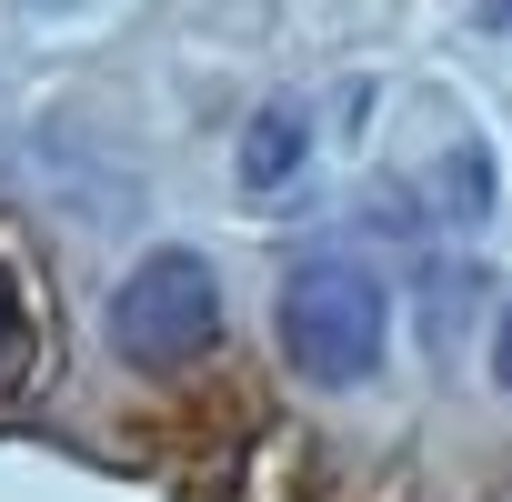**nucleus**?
I'll return each instance as SVG.
<instances>
[{
  "mask_svg": "<svg viewBox=\"0 0 512 502\" xmlns=\"http://www.w3.org/2000/svg\"><path fill=\"white\" fill-rule=\"evenodd\" d=\"M272 332H282V362L312 392H362L382 372V352H392V292H382L372 262H352V251H302L282 272Z\"/></svg>",
  "mask_w": 512,
  "mask_h": 502,
  "instance_id": "obj_1",
  "label": "nucleus"
},
{
  "mask_svg": "<svg viewBox=\"0 0 512 502\" xmlns=\"http://www.w3.org/2000/svg\"><path fill=\"white\" fill-rule=\"evenodd\" d=\"M111 352L131 372H191L201 352H221V272L191 241H161L121 272L111 292Z\"/></svg>",
  "mask_w": 512,
  "mask_h": 502,
  "instance_id": "obj_2",
  "label": "nucleus"
},
{
  "mask_svg": "<svg viewBox=\"0 0 512 502\" xmlns=\"http://www.w3.org/2000/svg\"><path fill=\"white\" fill-rule=\"evenodd\" d=\"M302 161H312V101H262L251 111V131H241V191L251 201H272L282 181H302Z\"/></svg>",
  "mask_w": 512,
  "mask_h": 502,
  "instance_id": "obj_3",
  "label": "nucleus"
},
{
  "mask_svg": "<svg viewBox=\"0 0 512 502\" xmlns=\"http://www.w3.org/2000/svg\"><path fill=\"white\" fill-rule=\"evenodd\" d=\"M31 362H41V322H31V292L0 272V402H11L21 382H31Z\"/></svg>",
  "mask_w": 512,
  "mask_h": 502,
  "instance_id": "obj_4",
  "label": "nucleus"
},
{
  "mask_svg": "<svg viewBox=\"0 0 512 502\" xmlns=\"http://www.w3.org/2000/svg\"><path fill=\"white\" fill-rule=\"evenodd\" d=\"M492 382H502V392H512V312H502V322H492Z\"/></svg>",
  "mask_w": 512,
  "mask_h": 502,
  "instance_id": "obj_5",
  "label": "nucleus"
}]
</instances>
